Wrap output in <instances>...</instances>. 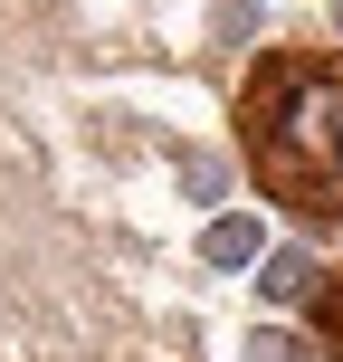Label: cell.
<instances>
[{
	"label": "cell",
	"instance_id": "cell-2",
	"mask_svg": "<svg viewBox=\"0 0 343 362\" xmlns=\"http://www.w3.org/2000/svg\"><path fill=\"white\" fill-rule=\"evenodd\" d=\"M200 257H210V267H257V257H267V229H257L248 210H229V219L200 229Z\"/></svg>",
	"mask_w": 343,
	"mask_h": 362
},
{
	"label": "cell",
	"instance_id": "cell-5",
	"mask_svg": "<svg viewBox=\"0 0 343 362\" xmlns=\"http://www.w3.org/2000/svg\"><path fill=\"white\" fill-rule=\"evenodd\" d=\"M248 353H257V362H315L296 334H248Z\"/></svg>",
	"mask_w": 343,
	"mask_h": 362
},
{
	"label": "cell",
	"instance_id": "cell-3",
	"mask_svg": "<svg viewBox=\"0 0 343 362\" xmlns=\"http://www.w3.org/2000/svg\"><path fill=\"white\" fill-rule=\"evenodd\" d=\"M257 267H267V276H257V286H267L277 305H296V296L315 286V267H306V248H267V257H257Z\"/></svg>",
	"mask_w": 343,
	"mask_h": 362
},
{
	"label": "cell",
	"instance_id": "cell-1",
	"mask_svg": "<svg viewBox=\"0 0 343 362\" xmlns=\"http://www.w3.org/2000/svg\"><path fill=\"white\" fill-rule=\"evenodd\" d=\"M248 181L286 210L343 229V48H267L238 86Z\"/></svg>",
	"mask_w": 343,
	"mask_h": 362
},
{
	"label": "cell",
	"instance_id": "cell-4",
	"mask_svg": "<svg viewBox=\"0 0 343 362\" xmlns=\"http://www.w3.org/2000/svg\"><path fill=\"white\" fill-rule=\"evenodd\" d=\"M315 334H325V353L343 362V267L325 276V286H315Z\"/></svg>",
	"mask_w": 343,
	"mask_h": 362
}]
</instances>
